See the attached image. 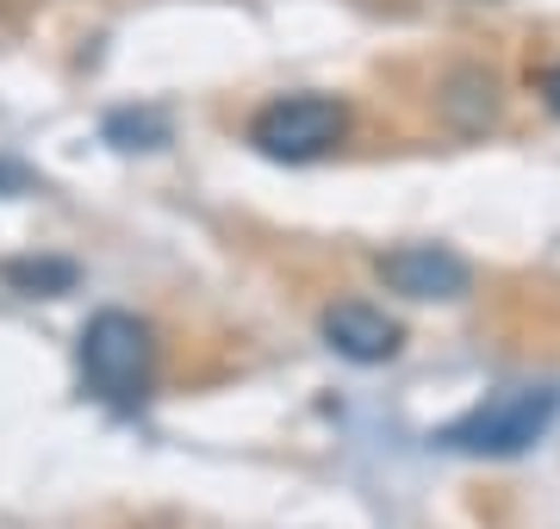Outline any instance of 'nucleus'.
<instances>
[{"label":"nucleus","mask_w":560,"mask_h":529,"mask_svg":"<svg viewBox=\"0 0 560 529\" xmlns=\"http://www.w3.org/2000/svg\"><path fill=\"white\" fill-rule=\"evenodd\" d=\"M555 418L560 387H499L474 411H460L455 424H442L436 443L455 455H480V461H511V455H529L555 430Z\"/></svg>","instance_id":"nucleus-1"},{"label":"nucleus","mask_w":560,"mask_h":529,"mask_svg":"<svg viewBox=\"0 0 560 529\" xmlns=\"http://www.w3.org/2000/svg\"><path fill=\"white\" fill-rule=\"evenodd\" d=\"M81 380L101 392L106 405H138L150 392V367H156V337L131 311H94L81 325Z\"/></svg>","instance_id":"nucleus-2"},{"label":"nucleus","mask_w":560,"mask_h":529,"mask_svg":"<svg viewBox=\"0 0 560 529\" xmlns=\"http://www.w3.org/2000/svg\"><path fill=\"white\" fill-rule=\"evenodd\" d=\"M349 138V106L330 94H280L249 119V143L268 163H318Z\"/></svg>","instance_id":"nucleus-3"},{"label":"nucleus","mask_w":560,"mask_h":529,"mask_svg":"<svg viewBox=\"0 0 560 529\" xmlns=\"http://www.w3.org/2000/svg\"><path fill=\"white\" fill-rule=\"evenodd\" d=\"M374 274H381L386 293H399V299H460V293L474 286L467 256H455L448 244H399L374 262Z\"/></svg>","instance_id":"nucleus-4"},{"label":"nucleus","mask_w":560,"mask_h":529,"mask_svg":"<svg viewBox=\"0 0 560 529\" xmlns=\"http://www.w3.org/2000/svg\"><path fill=\"white\" fill-rule=\"evenodd\" d=\"M318 330H324V343L337 349L342 362H355V367L393 362V355H399V343H405L399 318H386V311L368 306V299H337V306H324Z\"/></svg>","instance_id":"nucleus-5"},{"label":"nucleus","mask_w":560,"mask_h":529,"mask_svg":"<svg viewBox=\"0 0 560 529\" xmlns=\"http://www.w3.org/2000/svg\"><path fill=\"white\" fill-rule=\"evenodd\" d=\"M106 138L119 143V150H162L168 143V119H162L156 106H125L106 119Z\"/></svg>","instance_id":"nucleus-6"},{"label":"nucleus","mask_w":560,"mask_h":529,"mask_svg":"<svg viewBox=\"0 0 560 529\" xmlns=\"http://www.w3.org/2000/svg\"><path fill=\"white\" fill-rule=\"evenodd\" d=\"M0 274L20 286V293H32V299H57V293L75 286V262H57V256H38V262H7Z\"/></svg>","instance_id":"nucleus-7"},{"label":"nucleus","mask_w":560,"mask_h":529,"mask_svg":"<svg viewBox=\"0 0 560 529\" xmlns=\"http://www.w3.org/2000/svg\"><path fill=\"white\" fill-rule=\"evenodd\" d=\"M541 94H548V106H555V113H560V62H555V69H548V82H541Z\"/></svg>","instance_id":"nucleus-8"}]
</instances>
